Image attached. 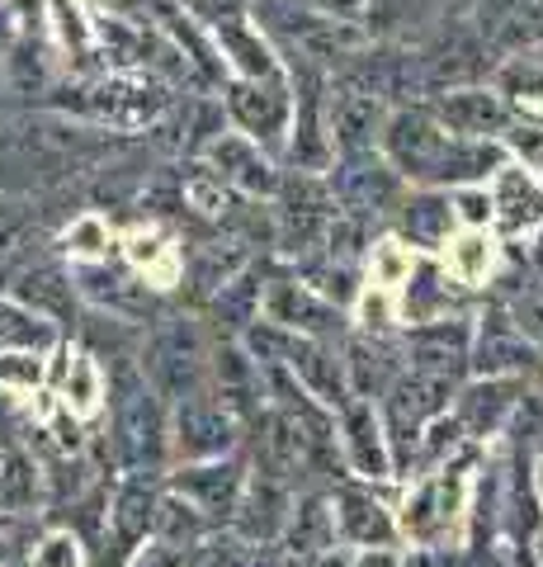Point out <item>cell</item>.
I'll use <instances>...</instances> for the list:
<instances>
[{"label": "cell", "mask_w": 543, "mask_h": 567, "mask_svg": "<svg viewBox=\"0 0 543 567\" xmlns=\"http://www.w3.org/2000/svg\"><path fill=\"white\" fill-rule=\"evenodd\" d=\"M383 156L388 166L401 175V181H416L426 189H440V185H472V181H487L505 166V152L497 142H463L453 137L440 118L430 110H397L383 123Z\"/></svg>", "instance_id": "1"}, {"label": "cell", "mask_w": 543, "mask_h": 567, "mask_svg": "<svg viewBox=\"0 0 543 567\" xmlns=\"http://www.w3.org/2000/svg\"><path fill=\"white\" fill-rule=\"evenodd\" d=\"M109 435H114V458L124 473H156L161 468L166 445H170V425L161 412V398H156L152 383L128 364L118 369V383H114Z\"/></svg>", "instance_id": "2"}, {"label": "cell", "mask_w": 543, "mask_h": 567, "mask_svg": "<svg viewBox=\"0 0 543 567\" xmlns=\"http://www.w3.org/2000/svg\"><path fill=\"white\" fill-rule=\"evenodd\" d=\"M203 360H208V346L199 327L189 317H161L143 350V379L152 383L156 398L185 402L189 393L203 388Z\"/></svg>", "instance_id": "3"}, {"label": "cell", "mask_w": 543, "mask_h": 567, "mask_svg": "<svg viewBox=\"0 0 543 567\" xmlns=\"http://www.w3.org/2000/svg\"><path fill=\"white\" fill-rule=\"evenodd\" d=\"M468 516V477L459 468L426 473L401 502L397 535L416 548H449V535H459Z\"/></svg>", "instance_id": "4"}, {"label": "cell", "mask_w": 543, "mask_h": 567, "mask_svg": "<svg viewBox=\"0 0 543 567\" xmlns=\"http://www.w3.org/2000/svg\"><path fill=\"white\" fill-rule=\"evenodd\" d=\"M156 511H161V487L152 473H124L109 492V516L100 535L95 567H124L137 548L156 535Z\"/></svg>", "instance_id": "5"}, {"label": "cell", "mask_w": 543, "mask_h": 567, "mask_svg": "<svg viewBox=\"0 0 543 567\" xmlns=\"http://www.w3.org/2000/svg\"><path fill=\"white\" fill-rule=\"evenodd\" d=\"M251 425H255V473H265L284 487H297V477L322 464L326 440H317L303 421H293L279 406L260 412Z\"/></svg>", "instance_id": "6"}, {"label": "cell", "mask_w": 543, "mask_h": 567, "mask_svg": "<svg viewBox=\"0 0 543 567\" xmlns=\"http://www.w3.org/2000/svg\"><path fill=\"white\" fill-rule=\"evenodd\" d=\"M241 421L227 412L213 393H189L175 406V425H170V450L185 458V464H208V458H227L237 445Z\"/></svg>", "instance_id": "7"}, {"label": "cell", "mask_w": 543, "mask_h": 567, "mask_svg": "<svg viewBox=\"0 0 543 567\" xmlns=\"http://www.w3.org/2000/svg\"><path fill=\"white\" fill-rule=\"evenodd\" d=\"M331 511H336V539L359 548V554H374V548H393L397 535V516L388 511V502L374 492V483H341L331 492Z\"/></svg>", "instance_id": "8"}, {"label": "cell", "mask_w": 543, "mask_h": 567, "mask_svg": "<svg viewBox=\"0 0 543 567\" xmlns=\"http://www.w3.org/2000/svg\"><path fill=\"white\" fill-rule=\"evenodd\" d=\"M260 303H265L270 322L284 327L293 336H307V341H336L345 331V317L336 303H326V298L312 289V284H297V279H270L265 293H260Z\"/></svg>", "instance_id": "9"}, {"label": "cell", "mask_w": 543, "mask_h": 567, "mask_svg": "<svg viewBox=\"0 0 543 567\" xmlns=\"http://www.w3.org/2000/svg\"><path fill=\"white\" fill-rule=\"evenodd\" d=\"M247 464L241 458H208V464H185L180 473H170V492L189 502L195 511H203L213 525L232 520V511L241 502V492H247Z\"/></svg>", "instance_id": "10"}, {"label": "cell", "mask_w": 543, "mask_h": 567, "mask_svg": "<svg viewBox=\"0 0 543 567\" xmlns=\"http://www.w3.org/2000/svg\"><path fill=\"white\" fill-rule=\"evenodd\" d=\"M468 354H472L468 317H440V322L411 327L407 341H401V360H407V369L440 374V379H453V383H459V374L468 369Z\"/></svg>", "instance_id": "11"}, {"label": "cell", "mask_w": 543, "mask_h": 567, "mask_svg": "<svg viewBox=\"0 0 543 567\" xmlns=\"http://www.w3.org/2000/svg\"><path fill=\"white\" fill-rule=\"evenodd\" d=\"M341 450H345V464L359 483H388L393 477L388 431H383V416H378L374 402L349 398L341 406Z\"/></svg>", "instance_id": "12"}, {"label": "cell", "mask_w": 543, "mask_h": 567, "mask_svg": "<svg viewBox=\"0 0 543 567\" xmlns=\"http://www.w3.org/2000/svg\"><path fill=\"white\" fill-rule=\"evenodd\" d=\"M539 350L515 331L511 312L492 308L482 317V327H472V354L468 369H478V379H515L520 369H534Z\"/></svg>", "instance_id": "13"}, {"label": "cell", "mask_w": 543, "mask_h": 567, "mask_svg": "<svg viewBox=\"0 0 543 567\" xmlns=\"http://www.w3.org/2000/svg\"><path fill=\"white\" fill-rule=\"evenodd\" d=\"M430 114L463 142H492L497 133H505V123H511L505 100L497 91H487V85H449V91L435 100Z\"/></svg>", "instance_id": "14"}, {"label": "cell", "mask_w": 543, "mask_h": 567, "mask_svg": "<svg viewBox=\"0 0 543 567\" xmlns=\"http://www.w3.org/2000/svg\"><path fill=\"white\" fill-rule=\"evenodd\" d=\"M289 511H293V487L274 483L265 473H251L247 492H241V502L232 511V535H241L247 544H279Z\"/></svg>", "instance_id": "15"}, {"label": "cell", "mask_w": 543, "mask_h": 567, "mask_svg": "<svg viewBox=\"0 0 543 567\" xmlns=\"http://www.w3.org/2000/svg\"><path fill=\"white\" fill-rule=\"evenodd\" d=\"M274 548H279V558H284V567L331 554V548H336V511H331V496H322V492L293 496L289 525Z\"/></svg>", "instance_id": "16"}, {"label": "cell", "mask_w": 543, "mask_h": 567, "mask_svg": "<svg viewBox=\"0 0 543 567\" xmlns=\"http://www.w3.org/2000/svg\"><path fill=\"white\" fill-rule=\"evenodd\" d=\"M213 383H218V402L232 412L241 425L260 416V402H265V374H260V364L247 354V346L237 341H222L213 354Z\"/></svg>", "instance_id": "17"}, {"label": "cell", "mask_w": 543, "mask_h": 567, "mask_svg": "<svg viewBox=\"0 0 543 567\" xmlns=\"http://www.w3.org/2000/svg\"><path fill=\"white\" fill-rule=\"evenodd\" d=\"M341 364H345V383H349V398L359 402H374L393 388V379L407 369L401 350L383 336H349L345 350H341Z\"/></svg>", "instance_id": "18"}, {"label": "cell", "mask_w": 543, "mask_h": 567, "mask_svg": "<svg viewBox=\"0 0 543 567\" xmlns=\"http://www.w3.org/2000/svg\"><path fill=\"white\" fill-rule=\"evenodd\" d=\"M520 398H524V383L520 379H478V383L459 388L453 416H459L468 440H487V435L505 431V421L515 416Z\"/></svg>", "instance_id": "19"}, {"label": "cell", "mask_w": 543, "mask_h": 567, "mask_svg": "<svg viewBox=\"0 0 543 567\" xmlns=\"http://www.w3.org/2000/svg\"><path fill=\"white\" fill-rule=\"evenodd\" d=\"M208 175L237 194H274L279 189L274 166L260 156L251 137H237V133H222L208 142Z\"/></svg>", "instance_id": "20"}, {"label": "cell", "mask_w": 543, "mask_h": 567, "mask_svg": "<svg viewBox=\"0 0 543 567\" xmlns=\"http://www.w3.org/2000/svg\"><path fill=\"white\" fill-rule=\"evenodd\" d=\"M289 374L307 388V398H317L326 412H341L349 402V383H345V364H341V350L331 341H307L297 336V346L289 354Z\"/></svg>", "instance_id": "21"}, {"label": "cell", "mask_w": 543, "mask_h": 567, "mask_svg": "<svg viewBox=\"0 0 543 567\" xmlns=\"http://www.w3.org/2000/svg\"><path fill=\"white\" fill-rule=\"evenodd\" d=\"M383 100L374 91H359V85H349V91L331 95V142L345 152V156H369L374 142L383 137Z\"/></svg>", "instance_id": "22"}, {"label": "cell", "mask_w": 543, "mask_h": 567, "mask_svg": "<svg viewBox=\"0 0 543 567\" xmlns=\"http://www.w3.org/2000/svg\"><path fill=\"white\" fill-rule=\"evenodd\" d=\"M227 110L251 137H274L289 123V85L279 76H247L227 91Z\"/></svg>", "instance_id": "23"}, {"label": "cell", "mask_w": 543, "mask_h": 567, "mask_svg": "<svg viewBox=\"0 0 543 567\" xmlns=\"http://www.w3.org/2000/svg\"><path fill=\"white\" fill-rule=\"evenodd\" d=\"M331 189L345 213H383L397 204V171L393 166H369V156H349V166L331 175Z\"/></svg>", "instance_id": "24"}, {"label": "cell", "mask_w": 543, "mask_h": 567, "mask_svg": "<svg viewBox=\"0 0 543 567\" xmlns=\"http://www.w3.org/2000/svg\"><path fill=\"white\" fill-rule=\"evenodd\" d=\"M14 303L29 308L33 317H43V322H62V317L76 312V284L58 265H33L14 284Z\"/></svg>", "instance_id": "25"}, {"label": "cell", "mask_w": 543, "mask_h": 567, "mask_svg": "<svg viewBox=\"0 0 543 567\" xmlns=\"http://www.w3.org/2000/svg\"><path fill=\"white\" fill-rule=\"evenodd\" d=\"M43 506V468L20 450H0V516L20 520L39 516Z\"/></svg>", "instance_id": "26"}, {"label": "cell", "mask_w": 543, "mask_h": 567, "mask_svg": "<svg viewBox=\"0 0 543 567\" xmlns=\"http://www.w3.org/2000/svg\"><path fill=\"white\" fill-rule=\"evenodd\" d=\"M293 39L307 58L341 62V58H359V52L369 48V29H359L349 20H326V14H307L303 24H293Z\"/></svg>", "instance_id": "27"}, {"label": "cell", "mask_w": 543, "mask_h": 567, "mask_svg": "<svg viewBox=\"0 0 543 567\" xmlns=\"http://www.w3.org/2000/svg\"><path fill=\"white\" fill-rule=\"evenodd\" d=\"M397 227H401V237L416 246H440L453 227V204L440 189H420L397 204Z\"/></svg>", "instance_id": "28"}, {"label": "cell", "mask_w": 543, "mask_h": 567, "mask_svg": "<svg viewBox=\"0 0 543 567\" xmlns=\"http://www.w3.org/2000/svg\"><path fill=\"white\" fill-rule=\"evenodd\" d=\"M453 279L440 270V265H416L411 279H407V322L411 327H426V322H440V317H449L453 308Z\"/></svg>", "instance_id": "29"}, {"label": "cell", "mask_w": 543, "mask_h": 567, "mask_svg": "<svg viewBox=\"0 0 543 567\" xmlns=\"http://www.w3.org/2000/svg\"><path fill=\"white\" fill-rule=\"evenodd\" d=\"M492 208H501V223L511 227V233H520V227H534L543 218V194H539V185L520 166H501L497 171Z\"/></svg>", "instance_id": "30"}, {"label": "cell", "mask_w": 543, "mask_h": 567, "mask_svg": "<svg viewBox=\"0 0 543 567\" xmlns=\"http://www.w3.org/2000/svg\"><path fill=\"white\" fill-rule=\"evenodd\" d=\"M52 341H58L52 322L33 317V312L20 308V303H0V350H29V354H43Z\"/></svg>", "instance_id": "31"}, {"label": "cell", "mask_w": 543, "mask_h": 567, "mask_svg": "<svg viewBox=\"0 0 543 567\" xmlns=\"http://www.w3.org/2000/svg\"><path fill=\"white\" fill-rule=\"evenodd\" d=\"M260 293H265V284H255V279H227L218 293V317L247 331L251 322H260Z\"/></svg>", "instance_id": "32"}, {"label": "cell", "mask_w": 543, "mask_h": 567, "mask_svg": "<svg viewBox=\"0 0 543 567\" xmlns=\"http://www.w3.org/2000/svg\"><path fill=\"white\" fill-rule=\"evenodd\" d=\"M218 39H222V48L237 52V62L247 66V76H274L270 48L260 43V39H251V29L241 24V20H222V24H218Z\"/></svg>", "instance_id": "33"}, {"label": "cell", "mask_w": 543, "mask_h": 567, "mask_svg": "<svg viewBox=\"0 0 543 567\" xmlns=\"http://www.w3.org/2000/svg\"><path fill=\"white\" fill-rule=\"evenodd\" d=\"M29 567H85V544L72 535V529H48V535L33 544Z\"/></svg>", "instance_id": "34"}, {"label": "cell", "mask_w": 543, "mask_h": 567, "mask_svg": "<svg viewBox=\"0 0 543 567\" xmlns=\"http://www.w3.org/2000/svg\"><path fill=\"white\" fill-rule=\"evenodd\" d=\"M185 204L189 208H199V213H208V218H227L232 213V204H237V189H227L222 181H213V175H195V181L185 185Z\"/></svg>", "instance_id": "35"}, {"label": "cell", "mask_w": 543, "mask_h": 567, "mask_svg": "<svg viewBox=\"0 0 543 567\" xmlns=\"http://www.w3.org/2000/svg\"><path fill=\"white\" fill-rule=\"evenodd\" d=\"M39 383H43V354L0 350V388H20V393H33Z\"/></svg>", "instance_id": "36"}, {"label": "cell", "mask_w": 543, "mask_h": 567, "mask_svg": "<svg viewBox=\"0 0 543 567\" xmlns=\"http://www.w3.org/2000/svg\"><path fill=\"white\" fill-rule=\"evenodd\" d=\"M100 406V379H95V364L81 360L72 369V383H66V412H95Z\"/></svg>", "instance_id": "37"}, {"label": "cell", "mask_w": 543, "mask_h": 567, "mask_svg": "<svg viewBox=\"0 0 543 567\" xmlns=\"http://www.w3.org/2000/svg\"><path fill=\"white\" fill-rule=\"evenodd\" d=\"M511 322H515V331H520L534 350H543V293H524L520 303L511 308Z\"/></svg>", "instance_id": "38"}, {"label": "cell", "mask_w": 543, "mask_h": 567, "mask_svg": "<svg viewBox=\"0 0 543 567\" xmlns=\"http://www.w3.org/2000/svg\"><path fill=\"white\" fill-rule=\"evenodd\" d=\"M124 567H189V554H185V548L161 544V539H147Z\"/></svg>", "instance_id": "39"}, {"label": "cell", "mask_w": 543, "mask_h": 567, "mask_svg": "<svg viewBox=\"0 0 543 567\" xmlns=\"http://www.w3.org/2000/svg\"><path fill=\"white\" fill-rule=\"evenodd\" d=\"M24 227H29V208L24 204H0V256L20 246Z\"/></svg>", "instance_id": "40"}, {"label": "cell", "mask_w": 543, "mask_h": 567, "mask_svg": "<svg viewBox=\"0 0 543 567\" xmlns=\"http://www.w3.org/2000/svg\"><path fill=\"white\" fill-rule=\"evenodd\" d=\"M397 567H468L459 548H411L407 558H397Z\"/></svg>", "instance_id": "41"}, {"label": "cell", "mask_w": 543, "mask_h": 567, "mask_svg": "<svg viewBox=\"0 0 543 567\" xmlns=\"http://www.w3.org/2000/svg\"><path fill=\"white\" fill-rule=\"evenodd\" d=\"M312 10H322L326 20H355L359 10H369V0H307Z\"/></svg>", "instance_id": "42"}, {"label": "cell", "mask_w": 543, "mask_h": 567, "mask_svg": "<svg viewBox=\"0 0 543 567\" xmlns=\"http://www.w3.org/2000/svg\"><path fill=\"white\" fill-rule=\"evenodd\" d=\"M199 10L208 14L213 24H222V20H237V10H241V0H199Z\"/></svg>", "instance_id": "43"}, {"label": "cell", "mask_w": 543, "mask_h": 567, "mask_svg": "<svg viewBox=\"0 0 543 567\" xmlns=\"http://www.w3.org/2000/svg\"><path fill=\"white\" fill-rule=\"evenodd\" d=\"M463 199V218H472V223H482L487 213H492V199H482V194H459Z\"/></svg>", "instance_id": "44"}, {"label": "cell", "mask_w": 543, "mask_h": 567, "mask_svg": "<svg viewBox=\"0 0 543 567\" xmlns=\"http://www.w3.org/2000/svg\"><path fill=\"white\" fill-rule=\"evenodd\" d=\"M349 567H397V554L393 548H374V554H359Z\"/></svg>", "instance_id": "45"}, {"label": "cell", "mask_w": 543, "mask_h": 567, "mask_svg": "<svg viewBox=\"0 0 543 567\" xmlns=\"http://www.w3.org/2000/svg\"><path fill=\"white\" fill-rule=\"evenodd\" d=\"M505 567H539L534 548H530V544H511V554H505Z\"/></svg>", "instance_id": "46"}, {"label": "cell", "mask_w": 543, "mask_h": 567, "mask_svg": "<svg viewBox=\"0 0 543 567\" xmlns=\"http://www.w3.org/2000/svg\"><path fill=\"white\" fill-rule=\"evenodd\" d=\"M0 567H29V558H24V548H14L6 535H0Z\"/></svg>", "instance_id": "47"}, {"label": "cell", "mask_w": 543, "mask_h": 567, "mask_svg": "<svg viewBox=\"0 0 543 567\" xmlns=\"http://www.w3.org/2000/svg\"><path fill=\"white\" fill-rule=\"evenodd\" d=\"M14 421H20V412H14V398L0 393V435H10V431H14Z\"/></svg>", "instance_id": "48"}, {"label": "cell", "mask_w": 543, "mask_h": 567, "mask_svg": "<svg viewBox=\"0 0 543 567\" xmlns=\"http://www.w3.org/2000/svg\"><path fill=\"white\" fill-rule=\"evenodd\" d=\"M539 473H534V487H539V502H543V450H539V464H534Z\"/></svg>", "instance_id": "49"}, {"label": "cell", "mask_w": 543, "mask_h": 567, "mask_svg": "<svg viewBox=\"0 0 543 567\" xmlns=\"http://www.w3.org/2000/svg\"><path fill=\"white\" fill-rule=\"evenodd\" d=\"M534 383H539V398H543V354H539V364H534Z\"/></svg>", "instance_id": "50"}, {"label": "cell", "mask_w": 543, "mask_h": 567, "mask_svg": "<svg viewBox=\"0 0 543 567\" xmlns=\"http://www.w3.org/2000/svg\"><path fill=\"white\" fill-rule=\"evenodd\" d=\"M10 529H14V520H10V516H0V535H10Z\"/></svg>", "instance_id": "51"}, {"label": "cell", "mask_w": 543, "mask_h": 567, "mask_svg": "<svg viewBox=\"0 0 543 567\" xmlns=\"http://www.w3.org/2000/svg\"><path fill=\"white\" fill-rule=\"evenodd\" d=\"M534 558H539V567H543V529H539V548H534Z\"/></svg>", "instance_id": "52"}, {"label": "cell", "mask_w": 543, "mask_h": 567, "mask_svg": "<svg viewBox=\"0 0 543 567\" xmlns=\"http://www.w3.org/2000/svg\"><path fill=\"white\" fill-rule=\"evenodd\" d=\"M453 6H478V0H453Z\"/></svg>", "instance_id": "53"}]
</instances>
